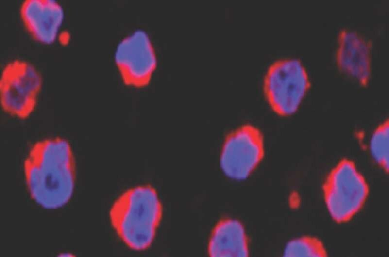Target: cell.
<instances>
[{"label":"cell","mask_w":389,"mask_h":257,"mask_svg":"<svg viewBox=\"0 0 389 257\" xmlns=\"http://www.w3.org/2000/svg\"><path fill=\"white\" fill-rule=\"evenodd\" d=\"M23 170L29 194L40 207L58 209L72 198L76 162L72 145L66 138L55 136L35 142L24 160Z\"/></svg>","instance_id":"1"},{"label":"cell","mask_w":389,"mask_h":257,"mask_svg":"<svg viewBox=\"0 0 389 257\" xmlns=\"http://www.w3.org/2000/svg\"><path fill=\"white\" fill-rule=\"evenodd\" d=\"M163 206L156 190L150 184L123 192L113 203L109 220L123 242L135 250H143L152 242L161 222Z\"/></svg>","instance_id":"2"},{"label":"cell","mask_w":389,"mask_h":257,"mask_svg":"<svg viewBox=\"0 0 389 257\" xmlns=\"http://www.w3.org/2000/svg\"><path fill=\"white\" fill-rule=\"evenodd\" d=\"M308 72L296 58L277 60L268 67L263 92L271 109L279 116H290L298 110L310 88Z\"/></svg>","instance_id":"3"},{"label":"cell","mask_w":389,"mask_h":257,"mask_svg":"<svg viewBox=\"0 0 389 257\" xmlns=\"http://www.w3.org/2000/svg\"><path fill=\"white\" fill-rule=\"evenodd\" d=\"M42 86V75L34 64L19 59L9 61L0 77L2 110L16 118H28L36 108Z\"/></svg>","instance_id":"4"},{"label":"cell","mask_w":389,"mask_h":257,"mask_svg":"<svg viewBox=\"0 0 389 257\" xmlns=\"http://www.w3.org/2000/svg\"><path fill=\"white\" fill-rule=\"evenodd\" d=\"M323 191L331 216L337 222L342 223L350 220L361 209L369 187L355 163L343 158L328 174Z\"/></svg>","instance_id":"5"},{"label":"cell","mask_w":389,"mask_h":257,"mask_svg":"<svg viewBox=\"0 0 389 257\" xmlns=\"http://www.w3.org/2000/svg\"><path fill=\"white\" fill-rule=\"evenodd\" d=\"M265 153L262 133L250 124L241 125L224 139L220 165L226 177L236 181L247 178L262 161Z\"/></svg>","instance_id":"6"},{"label":"cell","mask_w":389,"mask_h":257,"mask_svg":"<svg viewBox=\"0 0 389 257\" xmlns=\"http://www.w3.org/2000/svg\"><path fill=\"white\" fill-rule=\"evenodd\" d=\"M114 60L124 84L135 88L149 84L157 64L153 45L142 30L135 31L120 41Z\"/></svg>","instance_id":"7"},{"label":"cell","mask_w":389,"mask_h":257,"mask_svg":"<svg viewBox=\"0 0 389 257\" xmlns=\"http://www.w3.org/2000/svg\"><path fill=\"white\" fill-rule=\"evenodd\" d=\"M25 30L36 42L51 45L60 40L65 15L62 4L55 0H25L19 7Z\"/></svg>","instance_id":"8"},{"label":"cell","mask_w":389,"mask_h":257,"mask_svg":"<svg viewBox=\"0 0 389 257\" xmlns=\"http://www.w3.org/2000/svg\"><path fill=\"white\" fill-rule=\"evenodd\" d=\"M371 50L369 40L354 30L342 29L337 38V67L343 74L366 87L371 77Z\"/></svg>","instance_id":"9"},{"label":"cell","mask_w":389,"mask_h":257,"mask_svg":"<svg viewBox=\"0 0 389 257\" xmlns=\"http://www.w3.org/2000/svg\"><path fill=\"white\" fill-rule=\"evenodd\" d=\"M207 253L212 257H248L249 240L243 224L230 218L219 220L211 231Z\"/></svg>","instance_id":"10"},{"label":"cell","mask_w":389,"mask_h":257,"mask_svg":"<svg viewBox=\"0 0 389 257\" xmlns=\"http://www.w3.org/2000/svg\"><path fill=\"white\" fill-rule=\"evenodd\" d=\"M389 122L387 119L373 130L369 141V150L374 161L385 172H389Z\"/></svg>","instance_id":"11"},{"label":"cell","mask_w":389,"mask_h":257,"mask_svg":"<svg viewBox=\"0 0 389 257\" xmlns=\"http://www.w3.org/2000/svg\"><path fill=\"white\" fill-rule=\"evenodd\" d=\"M285 257H326L327 252L318 239L304 236L287 243L284 250Z\"/></svg>","instance_id":"12"}]
</instances>
